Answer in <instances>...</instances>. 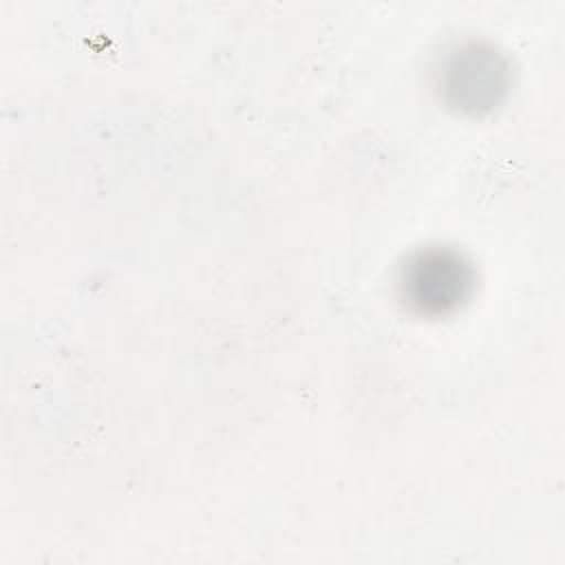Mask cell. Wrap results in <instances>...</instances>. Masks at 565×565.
I'll use <instances>...</instances> for the list:
<instances>
[{
	"label": "cell",
	"instance_id": "7a4b0ae2",
	"mask_svg": "<svg viewBox=\"0 0 565 565\" xmlns=\"http://www.w3.org/2000/svg\"><path fill=\"white\" fill-rule=\"evenodd\" d=\"M508 73L494 51L468 46L455 51L444 66V90L463 110L490 108L505 90Z\"/></svg>",
	"mask_w": 565,
	"mask_h": 565
},
{
	"label": "cell",
	"instance_id": "6da1fadb",
	"mask_svg": "<svg viewBox=\"0 0 565 565\" xmlns=\"http://www.w3.org/2000/svg\"><path fill=\"white\" fill-rule=\"evenodd\" d=\"M472 287L470 265L452 249H424L402 267L404 302L424 316H441L461 305Z\"/></svg>",
	"mask_w": 565,
	"mask_h": 565
}]
</instances>
